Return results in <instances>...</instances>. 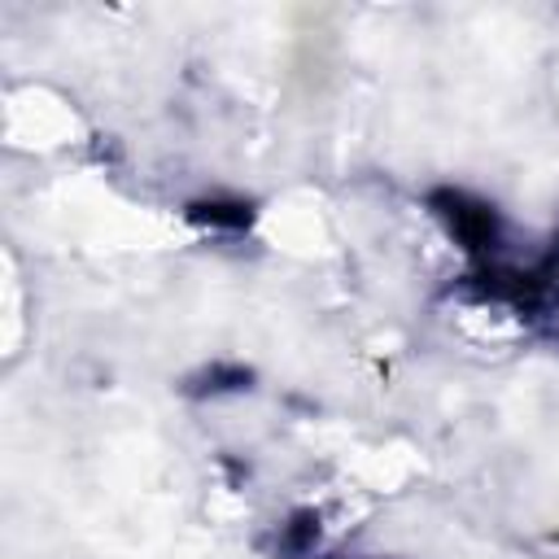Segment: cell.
<instances>
[{
    "label": "cell",
    "instance_id": "2",
    "mask_svg": "<svg viewBox=\"0 0 559 559\" xmlns=\"http://www.w3.org/2000/svg\"><path fill=\"white\" fill-rule=\"evenodd\" d=\"M533 293H537V306L546 310V319L559 328V258H555V266L533 284Z\"/></svg>",
    "mask_w": 559,
    "mask_h": 559
},
{
    "label": "cell",
    "instance_id": "1",
    "mask_svg": "<svg viewBox=\"0 0 559 559\" xmlns=\"http://www.w3.org/2000/svg\"><path fill=\"white\" fill-rule=\"evenodd\" d=\"M450 223H454V231H459L472 249H485V245L493 240V214H489L485 205H467V201L454 197V205H450Z\"/></svg>",
    "mask_w": 559,
    "mask_h": 559
}]
</instances>
